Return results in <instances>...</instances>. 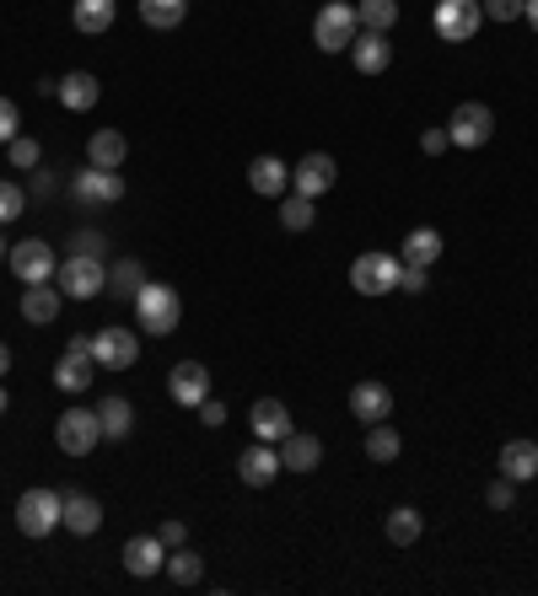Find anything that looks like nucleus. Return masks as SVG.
Returning a JSON list of instances; mask_svg holds the SVG:
<instances>
[{
  "label": "nucleus",
  "instance_id": "15",
  "mask_svg": "<svg viewBox=\"0 0 538 596\" xmlns=\"http://www.w3.org/2000/svg\"><path fill=\"white\" fill-rule=\"evenodd\" d=\"M350 60H356V71H361V76H382V71L393 65V43H388V33L361 28V33L350 39Z\"/></svg>",
  "mask_w": 538,
  "mask_h": 596
},
{
  "label": "nucleus",
  "instance_id": "45",
  "mask_svg": "<svg viewBox=\"0 0 538 596\" xmlns=\"http://www.w3.org/2000/svg\"><path fill=\"white\" fill-rule=\"evenodd\" d=\"M194 414H200V419H205L210 430H215V425H226V403H221V397H205V403H200V408H194Z\"/></svg>",
  "mask_w": 538,
  "mask_h": 596
},
{
  "label": "nucleus",
  "instance_id": "21",
  "mask_svg": "<svg viewBox=\"0 0 538 596\" xmlns=\"http://www.w3.org/2000/svg\"><path fill=\"white\" fill-rule=\"evenodd\" d=\"M249 189L264 199H281L291 189V167L281 157H253L249 161Z\"/></svg>",
  "mask_w": 538,
  "mask_h": 596
},
{
  "label": "nucleus",
  "instance_id": "35",
  "mask_svg": "<svg viewBox=\"0 0 538 596\" xmlns=\"http://www.w3.org/2000/svg\"><path fill=\"white\" fill-rule=\"evenodd\" d=\"M313 221H318V199L291 194L286 204H281V226H286V232H313Z\"/></svg>",
  "mask_w": 538,
  "mask_h": 596
},
{
  "label": "nucleus",
  "instance_id": "8",
  "mask_svg": "<svg viewBox=\"0 0 538 596\" xmlns=\"http://www.w3.org/2000/svg\"><path fill=\"white\" fill-rule=\"evenodd\" d=\"M490 135H496V114H490L485 103H457L453 119H447V140H453V146H463V151H479Z\"/></svg>",
  "mask_w": 538,
  "mask_h": 596
},
{
  "label": "nucleus",
  "instance_id": "42",
  "mask_svg": "<svg viewBox=\"0 0 538 596\" xmlns=\"http://www.w3.org/2000/svg\"><path fill=\"white\" fill-rule=\"evenodd\" d=\"M425 285H431V275H425L420 264H404V269H399V290H404V296H420Z\"/></svg>",
  "mask_w": 538,
  "mask_h": 596
},
{
  "label": "nucleus",
  "instance_id": "27",
  "mask_svg": "<svg viewBox=\"0 0 538 596\" xmlns=\"http://www.w3.org/2000/svg\"><path fill=\"white\" fill-rule=\"evenodd\" d=\"M114 17H119V0H76L71 6V22H76V33H86V39L108 33Z\"/></svg>",
  "mask_w": 538,
  "mask_h": 596
},
{
  "label": "nucleus",
  "instance_id": "41",
  "mask_svg": "<svg viewBox=\"0 0 538 596\" xmlns=\"http://www.w3.org/2000/svg\"><path fill=\"white\" fill-rule=\"evenodd\" d=\"M17 135H22V114H17L11 97H0V146H11Z\"/></svg>",
  "mask_w": 538,
  "mask_h": 596
},
{
  "label": "nucleus",
  "instance_id": "9",
  "mask_svg": "<svg viewBox=\"0 0 538 596\" xmlns=\"http://www.w3.org/2000/svg\"><path fill=\"white\" fill-rule=\"evenodd\" d=\"M92 360L103 371H129L140 360V333L135 328H97L92 333Z\"/></svg>",
  "mask_w": 538,
  "mask_h": 596
},
{
  "label": "nucleus",
  "instance_id": "17",
  "mask_svg": "<svg viewBox=\"0 0 538 596\" xmlns=\"http://www.w3.org/2000/svg\"><path fill=\"white\" fill-rule=\"evenodd\" d=\"M249 425H253V436H259V440L281 446V440L291 436V408L281 403V397H259V403H253V414H249Z\"/></svg>",
  "mask_w": 538,
  "mask_h": 596
},
{
  "label": "nucleus",
  "instance_id": "49",
  "mask_svg": "<svg viewBox=\"0 0 538 596\" xmlns=\"http://www.w3.org/2000/svg\"><path fill=\"white\" fill-rule=\"evenodd\" d=\"M523 17H528V28L538 33V0H528V11H523Z\"/></svg>",
  "mask_w": 538,
  "mask_h": 596
},
{
  "label": "nucleus",
  "instance_id": "11",
  "mask_svg": "<svg viewBox=\"0 0 538 596\" xmlns=\"http://www.w3.org/2000/svg\"><path fill=\"white\" fill-rule=\"evenodd\" d=\"M167 397H172L178 408H200L210 397V371L200 360H178V365L167 371Z\"/></svg>",
  "mask_w": 538,
  "mask_h": 596
},
{
  "label": "nucleus",
  "instance_id": "37",
  "mask_svg": "<svg viewBox=\"0 0 538 596\" xmlns=\"http://www.w3.org/2000/svg\"><path fill=\"white\" fill-rule=\"evenodd\" d=\"M6 157H11V167H17V172H33L43 151H39V140H33V135H17V140L6 146Z\"/></svg>",
  "mask_w": 538,
  "mask_h": 596
},
{
  "label": "nucleus",
  "instance_id": "47",
  "mask_svg": "<svg viewBox=\"0 0 538 596\" xmlns=\"http://www.w3.org/2000/svg\"><path fill=\"white\" fill-rule=\"evenodd\" d=\"M33 194H39V199L54 194V172H33Z\"/></svg>",
  "mask_w": 538,
  "mask_h": 596
},
{
  "label": "nucleus",
  "instance_id": "23",
  "mask_svg": "<svg viewBox=\"0 0 538 596\" xmlns=\"http://www.w3.org/2000/svg\"><path fill=\"white\" fill-rule=\"evenodd\" d=\"M60 296H65V290H60L54 279H43V285H28V290H22V318L33 322V328L54 322V318H60Z\"/></svg>",
  "mask_w": 538,
  "mask_h": 596
},
{
  "label": "nucleus",
  "instance_id": "30",
  "mask_svg": "<svg viewBox=\"0 0 538 596\" xmlns=\"http://www.w3.org/2000/svg\"><path fill=\"white\" fill-rule=\"evenodd\" d=\"M183 17H189V0H140V22H146V28H157V33L178 28Z\"/></svg>",
  "mask_w": 538,
  "mask_h": 596
},
{
  "label": "nucleus",
  "instance_id": "28",
  "mask_svg": "<svg viewBox=\"0 0 538 596\" xmlns=\"http://www.w3.org/2000/svg\"><path fill=\"white\" fill-rule=\"evenodd\" d=\"M129 157V140L119 135V129H97L92 140H86V161L92 167H108V172H119Z\"/></svg>",
  "mask_w": 538,
  "mask_h": 596
},
{
  "label": "nucleus",
  "instance_id": "50",
  "mask_svg": "<svg viewBox=\"0 0 538 596\" xmlns=\"http://www.w3.org/2000/svg\"><path fill=\"white\" fill-rule=\"evenodd\" d=\"M6 408H11V393H6V387H0V414H6Z\"/></svg>",
  "mask_w": 538,
  "mask_h": 596
},
{
  "label": "nucleus",
  "instance_id": "33",
  "mask_svg": "<svg viewBox=\"0 0 538 596\" xmlns=\"http://www.w3.org/2000/svg\"><path fill=\"white\" fill-rule=\"evenodd\" d=\"M356 22L372 33H388L399 22V0H356Z\"/></svg>",
  "mask_w": 538,
  "mask_h": 596
},
{
  "label": "nucleus",
  "instance_id": "32",
  "mask_svg": "<svg viewBox=\"0 0 538 596\" xmlns=\"http://www.w3.org/2000/svg\"><path fill=\"white\" fill-rule=\"evenodd\" d=\"M167 575L178 586H200L205 581V558L194 554V549H167Z\"/></svg>",
  "mask_w": 538,
  "mask_h": 596
},
{
  "label": "nucleus",
  "instance_id": "44",
  "mask_svg": "<svg viewBox=\"0 0 538 596\" xmlns=\"http://www.w3.org/2000/svg\"><path fill=\"white\" fill-rule=\"evenodd\" d=\"M447 146H453V140H447V129H425V135H420V151H425V157H442Z\"/></svg>",
  "mask_w": 538,
  "mask_h": 596
},
{
  "label": "nucleus",
  "instance_id": "5",
  "mask_svg": "<svg viewBox=\"0 0 538 596\" xmlns=\"http://www.w3.org/2000/svg\"><path fill=\"white\" fill-rule=\"evenodd\" d=\"M97 440H103L97 408H65V414L54 419V446H60L65 457H86V451H97Z\"/></svg>",
  "mask_w": 538,
  "mask_h": 596
},
{
  "label": "nucleus",
  "instance_id": "14",
  "mask_svg": "<svg viewBox=\"0 0 538 596\" xmlns=\"http://www.w3.org/2000/svg\"><path fill=\"white\" fill-rule=\"evenodd\" d=\"M125 570H129V575H140V581L162 575V570H167V543L157 538V532L129 538V543H125Z\"/></svg>",
  "mask_w": 538,
  "mask_h": 596
},
{
  "label": "nucleus",
  "instance_id": "4",
  "mask_svg": "<svg viewBox=\"0 0 538 596\" xmlns=\"http://www.w3.org/2000/svg\"><path fill=\"white\" fill-rule=\"evenodd\" d=\"M356 33H361V22H356V6H345V0H329V6L313 17V43H318L324 54H345Z\"/></svg>",
  "mask_w": 538,
  "mask_h": 596
},
{
  "label": "nucleus",
  "instance_id": "20",
  "mask_svg": "<svg viewBox=\"0 0 538 596\" xmlns=\"http://www.w3.org/2000/svg\"><path fill=\"white\" fill-rule=\"evenodd\" d=\"M350 414H356L361 425H377V419L393 414V393H388L382 382H356V387H350Z\"/></svg>",
  "mask_w": 538,
  "mask_h": 596
},
{
  "label": "nucleus",
  "instance_id": "24",
  "mask_svg": "<svg viewBox=\"0 0 538 596\" xmlns=\"http://www.w3.org/2000/svg\"><path fill=\"white\" fill-rule=\"evenodd\" d=\"M500 473L511 483H534L538 478V440H506L500 446Z\"/></svg>",
  "mask_w": 538,
  "mask_h": 596
},
{
  "label": "nucleus",
  "instance_id": "3",
  "mask_svg": "<svg viewBox=\"0 0 538 596\" xmlns=\"http://www.w3.org/2000/svg\"><path fill=\"white\" fill-rule=\"evenodd\" d=\"M60 517H65V494H54V489H28L17 500V532L22 538H49Z\"/></svg>",
  "mask_w": 538,
  "mask_h": 596
},
{
  "label": "nucleus",
  "instance_id": "31",
  "mask_svg": "<svg viewBox=\"0 0 538 596\" xmlns=\"http://www.w3.org/2000/svg\"><path fill=\"white\" fill-rule=\"evenodd\" d=\"M399 451H404V436H399L388 419H377L372 430H367V457H372V462H399Z\"/></svg>",
  "mask_w": 538,
  "mask_h": 596
},
{
  "label": "nucleus",
  "instance_id": "51",
  "mask_svg": "<svg viewBox=\"0 0 538 596\" xmlns=\"http://www.w3.org/2000/svg\"><path fill=\"white\" fill-rule=\"evenodd\" d=\"M0 258H6V237H0Z\"/></svg>",
  "mask_w": 538,
  "mask_h": 596
},
{
  "label": "nucleus",
  "instance_id": "29",
  "mask_svg": "<svg viewBox=\"0 0 538 596\" xmlns=\"http://www.w3.org/2000/svg\"><path fill=\"white\" fill-rule=\"evenodd\" d=\"M404 264H420V269H431L436 258H442V232L436 226H414L410 237H404V253H399Z\"/></svg>",
  "mask_w": 538,
  "mask_h": 596
},
{
  "label": "nucleus",
  "instance_id": "38",
  "mask_svg": "<svg viewBox=\"0 0 538 596\" xmlns=\"http://www.w3.org/2000/svg\"><path fill=\"white\" fill-rule=\"evenodd\" d=\"M22 210H28V194H22V183L0 178V226H6V221H17Z\"/></svg>",
  "mask_w": 538,
  "mask_h": 596
},
{
  "label": "nucleus",
  "instance_id": "7",
  "mask_svg": "<svg viewBox=\"0 0 538 596\" xmlns=\"http://www.w3.org/2000/svg\"><path fill=\"white\" fill-rule=\"evenodd\" d=\"M399 269H404V258H393V253H361L350 264V285L361 296H388V290H399Z\"/></svg>",
  "mask_w": 538,
  "mask_h": 596
},
{
  "label": "nucleus",
  "instance_id": "22",
  "mask_svg": "<svg viewBox=\"0 0 538 596\" xmlns=\"http://www.w3.org/2000/svg\"><path fill=\"white\" fill-rule=\"evenodd\" d=\"M281 462H286V473H313L318 462H324V440L307 436V430H291L281 440Z\"/></svg>",
  "mask_w": 538,
  "mask_h": 596
},
{
  "label": "nucleus",
  "instance_id": "36",
  "mask_svg": "<svg viewBox=\"0 0 538 596\" xmlns=\"http://www.w3.org/2000/svg\"><path fill=\"white\" fill-rule=\"evenodd\" d=\"M146 285V269L135 264V258H119L114 269H108V290L119 296V301H135V290Z\"/></svg>",
  "mask_w": 538,
  "mask_h": 596
},
{
  "label": "nucleus",
  "instance_id": "6",
  "mask_svg": "<svg viewBox=\"0 0 538 596\" xmlns=\"http://www.w3.org/2000/svg\"><path fill=\"white\" fill-rule=\"evenodd\" d=\"M431 28L442 33V43H468L485 28V11H479V0H436Z\"/></svg>",
  "mask_w": 538,
  "mask_h": 596
},
{
  "label": "nucleus",
  "instance_id": "48",
  "mask_svg": "<svg viewBox=\"0 0 538 596\" xmlns=\"http://www.w3.org/2000/svg\"><path fill=\"white\" fill-rule=\"evenodd\" d=\"M6 371H11V344H0V382H6Z\"/></svg>",
  "mask_w": 538,
  "mask_h": 596
},
{
  "label": "nucleus",
  "instance_id": "1",
  "mask_svg": "<svg viewBox=\"0 0 538 596\" xmlns=\"http://www.w3.org/2000/svg\"><path fill=\"white\" fill-rule=\"evenodd\" d=\"M135 318H140V333H151V339H167L178 318H183V301H178V290L162 285V279H146L140 290H135Z\"/></svg>",
  "mask_w": 538,
  "mask_h": 596
},
{
  "label": "nucleus",
  "instance_id": "10",
  "mask_svg": "<svg viewBox=\"0 0 538 596\" xmlns=\"http://www.w3.org/2000/svg\"><path fill=\"white\" fill-rule=\"evenodd\" d=\"M11 275L22 279V285H43V279H54V247L49 242H39V237H28V242H11Z\"/></svg>",
  "mask_w": 538,
  "mask_h": 596
},
{
  "label": "nucleus",
  "instance_id": "16",
  "mask_svg": "<svg viewBox=\"0 0 538 596\" xmlns=\"http://www.w3.org/2000/svg\"><path fill=\"white\" fill-rule=\"evenodd\" d=\"M71 189H76L82 204H119V199H125V178L108 172V167H86V172H76Z\"/></svg>",
  "mask_w": 538,
  "mask_h": 596
},
{
  "label": "nucleus",
  "instance_id": "19",
  "mask_svg": "<svg viewBox=\"0 0 538 596\" xmlns=\"http://www.w3.org/2000/svg\"><path fill=\"white\" fill-rule=\"evenodd\" d=\"M54 97H60L71 114H86V108H97V97H103V81L92 76V71H71V76H60Z\"/></svg>",
  "mask_w": 538,
  "mask_h": 596
},
{
  "label": "nucleus",
  "instance_id": "39",
  "mask_svg": "<svg viewBox=\"0 0 538 596\" xmlns=\"http://www.w3.org/2000/svg\"><path fill=\"white\" fill-rule=\"evenodd\" d=\"M479 11H485L490 22H517V17L528 11V0H479Z\"/></svg>",
  "mask_w": 538,
  "mask_h": 596
},
{
  "label": "nucleus",
  "instance_id": "25",
  "mask_svg": "<svg viewBox=\"0 0 538 596\" xmlns=\"http://www.w3.org/2000/svg\"><path fill=\"white\" fill-rule=\"evenodd\" d=\"M97 425H103V440H129V430H135L129 397H119V393L97 397Z\"/></svg>",
  "mask_w": 538,
  "mask_h": 596
},
{
  "label": "nucleus",
  "instance_id": "2",
  "mask_svg": "<svg viewBox=\"0 0 538 596\" xmlns=\"http://www.w3.org/2000/svg\"><path fill=\"white\" fill-rule=\"evenodd\" d=\"M54 285L71 296V301H92V296H103L108 290V269H103V258H86V253H71V258H60V269H54Z\"/></svg>",
  "mask_w": 538,
  "mask_h": 596
},
{
  "label": "nucleus",
  "instance_id": "12",
  "mask_svg": "<svg viewBox=\"0 0 538 596\" xmlns=\"http://www.w3.org/2000/svg\"><path fill=\"white\" fill-rule=\"evenodd\" d=\"M334 178H339V167H334L329 151H307V157L291 167V189H296V194H307V199L329 194Z\"/></svg>",
  "mask_w": 538,
  "mask_h": 596
},
{
  "label": "nucleus",
  "instance_id": "43",
  "mask_svg": "<svg viewBox=\"0 0 538 596\" xmlns=\"http://www.w3.org/2000/svg\"><path fill=\"white\" fill-rule=\"evenodd\" d=\"M157 538H162L167 549H183V543H189V526L172 517V521H162V526H157Z\"/></svg>",
  "mask_w": 538,
  "mask_h": 596
},
{
  "label": "nucleus",
  "instance_id": "34",
  "mask_svg": "<svg viewBox=\"0 0 538 596\" xmlns=\"http://www.w3.org/2000/svg\"><path fill=\"white\" fill-rule=\"evenodd\" d=\"M382 532H388V543L410 549L414 538H420V511H414V505H399V511H388V521H382Z\"/></svg>",
  "mask_w": 538,
  "mask_h": 596
},
{
  "label": "nucleus",
  "instance_id": "46",
  "mask_svg": "<svg viewBox=\"0 0 538 596\" xmlns=\"http://www.w3.org/2000/svg\"><path fill=\"white\" fill-rule=\"evenodd\" d=\"M103 247H108V242L92 237V232H82V237L71 242V253H86V258H103Z\"/></svg>",
  "mask_w": 538,
  "mask_h": 596
},
{
  "label": "nucleus",
  "instance_id": "13",
  "mask_svg": "<svg viewBox=\"0 0 538 596\" xmlns=\"http://www.w3.org/2000/svg\"><path fill=\"white\" fill-rule=\"evenodd\" d=\"M281 473H286V462H281V451H275L270 440H253L249 451L238 457V478H243L249 489H270Z\"/></svg>",
  "mask_w": 538,
  "mask_h": 596
},
{
  "label": "nucleus",
  "instance_id": "26",
  "mask_svg": "<svg viewBox=\"0 0 538 596\" xmlns=\"http://www.w3.org/2000/svg\"><path fill=\"white\" fill-rule=\"evenodd\" d=\"M60 526H71L76 538H92V532L103 526V505H97L92 494H82V489H71V494H65V517H60Z\"/></svg>",
  "mask_w": 538,
  "mask_h": 596
},
{
  "label": "nucleus",
  "instance_id": "40",
  "mask_svg": "<svg viewBox=\"0 0 538 596\" xmlns=\"http://www.w3.org/2000/svg\"><path fill=\"white\" fill-rule=\"evenodd\" d=\"M511 500H517V483H511V478L500 473L496 483L485 489V505H490V511H511Z\"/></svg>",
  "mask_w": 538,
  "mask_h": 596
},
{
  "label": "nucleus",
  "instance_id": "18",
  "mask_svg": "<svg viewBox=\"0 0 538 596\" xmlns=\"http://www.w3.org/2000/svg\"><path fill=\"white\" fill-rule=\"evenodd\" d=\"M92 376H97V360L86 355V350H65V355L54 360V387L60 393H86Z\"/></svg>",
  "mask_w": 538,
  "mask_h": 596
}]
</instances>
